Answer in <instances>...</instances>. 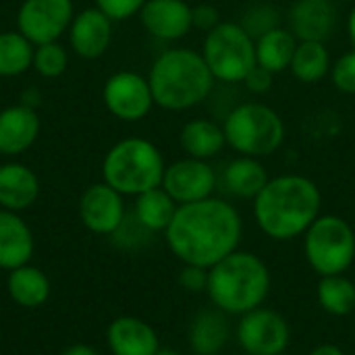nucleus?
<instances>
[{
	"mask_svg": "<svg viewBox=\"0 0 355 355\" xmlns=\"http://www.w3.org/2000/svg\"><path fill=\"white\" fill-rule=\"evenodd\" d=\"M164 239L181 264L212 268L239 250L243 218L231 202L212 196L179 206L164 231Z\"/></svg>",
	"mask_w": 355,
	"mask_h": 355,
	"instance_id": "f257e3e1",
	"label": "nucleus"
},
{
	"mask_svg": "<svg viewBox=\"0 0 355 355\" xmlns=\"http://www.w3.org/2000/svg\"><path fill=\"white\" fill-rule=\"evenodd\" d=\"M320 210L322 193L318 185L295 173L268 179L254 200L256 225L275 241L304 237L310 225L320 216Z\"/></svg>",
	"mask_w": 355,
	"mask_h": 355,
	"instance_id": "f03ea898",
	"label": "nucleus"
},
{
	"mask_svg": "<svg viewBox=\"0 0 355 355\" xmlns=\"http://www.w3.org/2000/svg\"><path fill=\"white\" fill-rule=\"evenodd\" d=\"M272 275L268 264L254 252L235 250L208 268L206 295L227 316H243L268 300Z\"/></svg>",
	"mask_w": 355,
	"mask_h": 355,
	"instance_id": "7ed1b4c3",
	"label": "nucleus"
},
{
	"mask_svg": "<svg viewBox=\"0 0 355 355\" xmlns=\"http://www.w3.org/2000/svg\"><path fill=\"white\" fill-rule=\"evenodd\" d=\"M150 87L154 104L164 110H189L214 89V75L208 69L202 52L189 48H173L162 52L150 69Z\"/></svg>",
	"mask_w": 355,
	"mask_h": 355,
	"instance_id": "20e7f679",
	"label": "nucleus"
},
{
	"mask_svg": "<svg viewBox=\"0 0 355 355\" xmlns=\"http://www.w3.org/2000/svg\"><path fill=\"white\" fill-rule=\"evenodd\" d=\"M164 158L160 150L141 137H127L114 144L102 162V177L123 196H139L162 185Z\"/></svg>",
	"mask_w": 355,
	"mask_h": 355,
	"instance_id": "39448f33",
	"label": "nucleus"
},
{
	"mask_svg": "<svg viewBox=\"0 0 355 355\" xmlns=\"http://www.w3.org/2000/svg\"><path fill=\"white\" fill-rule=\"evenodd\" d=\"M223 131L227 146L239 156L264 158L285 141V123L277 110L262 102H243L227 112Z\"/></svg>",
	"mask_w": 355,
	"mask_h": 355,
	"instance_id": "423d86ee",
	"label": "nucleus"
},
{
	"mask_svg": "<svg viewBox=\"0 0 355 355\" xmlns=\"http://www.w3.org/2000/svg\"><path fill=\"white\" fill-rule=\"evenodd\" d=\"M304 256L318 277L345 275L355 262V227L337 214H320L304 233Z\"/></svg>",
	"mask_w": 355,
	"mask_h": 355,
	"instance_id": "0eeeda50",
	"label": "nucleus"
},
{
	"mask_svg": "<svg viewBox=\"0 0 355 355\" xmlns=\"http://www.w3.org/2000/svg\"><path fill=\"white\" fill-rule=\"evenodd\" d=\"M202 56L214 79L225 83H243L248 73L258 64L256 40L233 21H223L206 33Z\"/></svg>",
	"mask_w": 355,
	"mask_h": 355,
	"instance_id": "6e6552de",
	"label": "nucleus"
},
{
	"mask_svg": "<svg viewBox=\"0 0 355 355\" xmlns=\"http://www.w3.org/2000/svg\"><path fill=\"white\" fill-rule=\"evenodd\" d=\"M235 339L245 355H279L289 349L291 324L281 312L260 306L239 316Z\"/></svg>",
	"mask_w": 355,
	"mask_h": 355,
	"instance_id": "1a4fd4ad",
	"label": "nucleus"
},
{
	"mask_svg": "<svg viewBox=\"0 0 355 355\" xmlns=\"http://www.w3.org/2000/svg\"><path fill=\"white\" fill-rule=\"evenodd\" d=\"M75 17L73 0H23L17 12V31L33 46L58 42Z\"/></svg>",
	"mask_w": 355,
	"mask_h": 355,
	"instance_id": "9d476101",
	"label": "nucleus"
},
{
	"mask_svg": "<svg viewBox=\"0 0 355 355\" xmlns=\"http://www.w3.org/2000/svg\"><path fill=\"white\" fill-rule=\"evenodd\" d=\"M102 98L108 112L127 123L141 121L154 106L150 81L133 71H119L110 75L104 83Z\"/></svg>",
	"mask_w": 355,
	"mask_h": 355,
	"instance_id": "9b49d317",
	"label": "nucleus"
},
{
	"mask_svg": "<svg viewBox=\"0 0 355 355\" xmlns=\"http://www.w3.org/2000/svg\"><path fill=\"white\" fill-rule=\"evenodd\" d=\"M218 177L208 160L183 158L164 168L162 189L179 204H193L214 196Z\"/></svg>",
	"mask_w": 355,
	"mask_h": 355,
	"instance_id": "f8f14e48",
	"label": "nucleus"
},
{
	"mask_svg": "<svg viewBox=\"0 0 355 355\" xmlns=\"http://www.w3.org/2000/svg\"><path fill=\"white\" fill-rule=\"evenodd\" d=\"M125 216L127 212L123 193L112 189L108 183H94L81 193L79 218L87 231L110 237L123 225Z\"/></svg>",
	"mask_w": 355,
	"mask_h": 355,
	"instance_id": "ddd939ff",
	"label": "nucleus"
},
{
	"mask_svg": "<svg viewBox=\"0 0 355 355\" xmlns=\"http://www.w3.org/2000/svg\"><path fill=\"white\" fill-rule=\"evenodd\" d=\"M339 23L337 2L295 0L289 10V31L297 42H327Z\"/></svg>",
	"mask_w": 355,
	"mask_h": 355,
	"instance_id": "4468645a",
	"label": "nucleus"
},
{
	"mask_svg": "<svg viewBox=\"0 0 355 355\" xmlns=\"http://www.w3.org/2000/svg\"><path fill=\"white\" fill-rule=\"evenodd\" d=\"M112 42V19L98 6L77 12L69 27V44L81 58L102 56Z\"/></svg>",
	"mask_w": 355,
	"mask_h": 355,
	"instance_id": "2eb2a0df",
	"label": "nucleus"
},
{
	"mask_svg": "<svg viewBox=\"0 0 355 355\" xmlns=\"http://www.w3.org/2000/svg\"><path fill=\"white\" fill-rule=\"evenodd\" d=\"M139 19L148 33L158 40H181L193 27L191 6L185 0H146Z\"/></svg>",
	"mask_w": 355,
	"mask_h": 355,
	"instance_id": "dca6fc26",
	"label": "nucleus"
},
{
	"mask_svg": "<svg viewBox=\"0 0 355 355\" xmlns=\"http://www.w3.org/2000/svg\"><path fill=\"white\" fill-rule=\"evenodd\" d=\"M106 345L112 355H156L158 333L137 316H119L106 329Z\"/></svg>",
	"mask_w": 355,
	"mask_h": 355,
	"instance_id": "f3484780",
	"label": "nucleus"
},
{
	"mask_svg": "<svg viewBox=\"0 0 355 355\" xmlns=\"http://www.w3.org/2000/svg\"><path fill=\"white\" fill-rule=\"evenodd\" d=\"M40 116L33 106L17 104L0 112V154L19 156L27 152L40 135Z\"/></svg>",
	"mask_w": 355,
	"mask_h": 355,
	"instance_id": "a211bd4d",
	"label": "nucleus"
},
{
	"mask_svg": "<svg viewBox=\"0 0 355 355\" xmlns=\"http://www.w3.org/2000/svg\"><path fill=\"white\" fill-rule=\"evenodd\" d=\"M35 250L33 233L29 225L19 216L0 208V270H15L23 264H29Z\"/></svg>",
	"mask_w": 355,
	"mask_h": 355,
	"instance_id": "6ab92c4d",
	"label": "nucleus"
},
{
	"mask_svg": "<svg viewBox=\"0 0 355 355\" xmlns=\"http://www.w3.org/2000/svg\"><path fill=\"white\" fill-rule=\"evenodd\" d=\"M187 341L196 355H220L231 341L229 316L214 306L198 312L189 324Z\"/></svg>",
	"mask_w": 355,
	"mask_h": 355,
	"instance_id": "aec40b11",
	"label": "nucleus"
},
{
	"mask_svg": "<svg viewBox=\"0 0 355 355\" xmlns=\"http://www.w3.org/2000/svg\"><path fill=\"white\" fill-rule=\"evenodd\" d=\"M40 196L37 175L19 162H6L0 166V208L10 212H23L35 204Z\"/></svg>",
	"mask_w": 355,
	"mask_h": 355,
	"instance_id": "412c9836",
	"label": "nucleus"
},
{
	"mask_svg": "<svg viewBox=\"0 0 355 355\" xmlns=\"http://www.w3.org/2000/svg\"><path fill=\"white\" fill-rule=\"evenodd\" d=\"M50 279L48 275L33 266V264H23L15 270L8 272L6 277V291L8 297L27 310H35L44 306L50 297Z\"/></svg>",
	"mask_w": 355,
	"mask_h": 355,
	"instance_id": "4be33fe9",
	"label": "nucleus"
},
{
	"mask_svg": "<svg viewBox=\"0 0 355 355\" xmlns=\"http://www.w3.org/2000/svg\"><path fill=\"white\" fill-rule=\"evenodd\" d=\"M268 179L270 177L260 158L252 156H239L231 160L223 171V185L227 193L239 200H256Z\"/></svg>",
	"mask_w": 355,
	"mask_h": 355,
	"instance_id": "5701e85b",
	"label": "nucleus"
},
{
	"mask_svg": "<svg viewBox=\"0 0 355 355\" xmlns=\"http://www.w3.org/2000/svg\"><path fill=\"white\" fill-rule=\"evenodd\" d=\"M179 141H181L183 152L189 158H198V160L214 158L227 146L223 127L208 119H193L185 123L181 129Z\"/></svg>",
	"mask_w": 355,
	"mask_h": 355,
	"instance_id": "b1692460",
	"label": "nucleus"
},
{
	"mask_svg": "<svg viewBox=\"0 0 355 355\" xmlns=\"http://www.w3.org/2000/svg\"><path fill=\"white\" fill-rule=\"evenodd\" d=\"M295 48H297V37L289 29L277 27L256 40V60L260 67L277 75L291 67Z\"/></svg>",
	"mask_w": 355,
	"mask_h": 355,
	"instance_id": "393cba45",
	"label": "nucleus"
},
{
	"mask_svg": "<svg viewBox=\"0 0 355 355\" xmlns=\"http://www.w3.org/2000/svg\"><path fill=\"white\" fill-rule=\"evenodd\" d=\"M179 204L160 187H154L150 191H144L135 196V208L133 216L150 231V233H164L171 225Z\"/></svg>",
	"mask_w": 355,
	"mask_h": 355,
	"instance_id": "a878e982",
	"label": "nucleus"
},
{
	"mask_svg": "<svg viewBox=\"0 0 355 355\" xmlns=\"http://www.w3.org/2000/svg\"><path fill=\"white\" fill-rule=\"evenodd\" d=\"M316 300L322 312L345 318L355 312V283L345 275L320 277L316 285Z\"/></svg>",
	"mask_w": 355,
	"mask_h": 355,
	"instance_id": "bb28decb",
	"label": "nucleus"
},
{
	"mask_svg": "<svg viewBox=\"0 0 355 355\" xmlns=\"http://www.w3.org/2000/svg\"><path fill=\"white\" fill-rule=\"evenodd\" d=\"M331 54L322 42H297L291 73L302 83H318L331 73Z\"/></svg>",
	"mask_w": 355,
	"mask_h": 355,
	"instance_id": "cd10ccee",
	"label": "nucleus"
},
{
	"mask_svg": "<svg viewBox=\"0 0 355 355\" xmlns=\"http://www.w3.org/2000/svg\"><path fill=\"white\" fill-rule=\"evenodd\" d=\"M35 46L21 31L0 33V77L23 75L33 64Z\"/></svg>",
	"mask_w": 355,
	"mask_h": 355,
	"instance_id": "c85d7f7f",
	"label": "nucleus"
},
{
	"mask_svg": "<svg viewBox=\"0 0 355 355\" xmlns=\"http://www.w3.org/2000/svg\"><path fill=\"white\" fill-rule=\"evenodd\" d=\"M239 25L254 37H262L264 33L281 27V12L277 6L268 4V2H256L250 8H245Z\"/></svg>",
	"mask_w": 355,
	"mask_h": 355,
	"instance_id": "c756f323",
	"label": "nucleus"
},
{
	"mask_svg": "<svg viewBox=\"0 0 355 355\" xmlns=\"http://www.w3.org/2000/svg\"><path fill=\"white\" fill-rule=\"evenodd\" d=\"M67 50L58 44V42H48V44H40L33 50V69L46 77V79H54L60 77L67 71Z\"/></svg>",
	"mask_w": 355,
	"mask_h": 355,
	"instance_id": "7c9ffc66",
	"label": "nucleus"
},
{
	"mask_svg": "<svg viewBox=\"0 0 355 355\" xmlns=\"http://www.w3.org/2000/svg\"><path fill=\"white\" fill-rule=\"evenodd\" d=\"M331 79L343 94H355V48L341 54L331 67Z\"/></svg>",
	"mask_w": 355,
	"mask_h": 355,
	"instance_id": "2f4dec72",
	"label": "nucleus"
},
{
	"mask_svg": "<svg viewBox=\"0 0 355 355\" xmlns=\"http://www.w3.org/2000/svg\"><path fill=\"white\" fill-rule=\"evenodd\" d=\"M179 285H181L183 291L193 293V295L206 293V289H208V268L183 264V268L179 272Z\"/></svg>",
	"mask_w": 355,
	"mask_h": 355,
	"instance_id": "473e14b6",
	"label": "nucleus"
},
{
	"mask_svg": "<svg viewBox=\"0 0 355 355\" xmlns=\"http://www.w3.org/2000/svg\"><path fill=\"white\" fill-rule=\"evenodd\" d=\"M146 0H96V6L112 21H125L141 10Z\"/></svg>",
	"mask_w": 355,
	"mask_h": 355,
	"instance_id": "72a5a7b5",
	"label": "nucleus"
},
{
	"mask_svg": "<svg viewBox=\"0 0 355 355\" xmlns=\"http://www.w3.org/2000/svg\"><path fill=\"white\" fill-rule=\"evenodd\" d=\"M191 21H193V27L202 29V31H212L220 21V15L216 10V6L212 4H198L191 8Z\"/></svg>",
	"mask_w": 355,
	"mask_h": 355,
	"instance_id": "f704fd0d",
	"label": "nucleus"
},
{
	"mask_svg": "<svg viewBox=\"0 0 355 355\" xmlns=\"http://www.w3.org/2000/svg\"><path fill=\"white\" fill-rule=\"evenodd\" d=\"M272 79H275V73H270L268 69L256 64V67L248 73V77L243 79V85H245L248 92H252V94H266V92L272 87Z\"/></svg>",
	"mask_w": 355,
	"mask_h": 355,
	"instance_id": "c9c22d12",
	"label": "nucleus"
},
{
	"mask_svg": "<svg viewBox=\"0 0 355 355\" xmlns=\"http://www.w3.org/2000/svg\"><path fill=\"white\" fill-rule=\"evenodd\" d=\"M308 355H345V352L335 343H318Z\"/></svg>",
	"mask_w": 355,
	"mask_h": 355,
	"instance_id": "e433bc0d",
	"label": "nucleus"
},
{
	"mask_svg": "<svg viewBox=\"0 0 355 355\" xmlns=\"http://www.w3.org/2000/svg\"><path fill=\"white\" fill-rule=\"evenodd\" d=\"M62 355H100L92 345H83V343H77V345H71L69 349H64Z\"/></svg>",
	"mask_w": 355,
	"mask_h": 355,
	"instance_id": "4c0bfd02",
	"label": "nucleus"
},
{
	"mask_svg": "<svg viewBox=\"0 0 355 355\" xmlns=\"http://www.w3.org/2000/svg\"><path fill=\"white\" fill-rule=\"evenodd\" d=\"M347 35H349V42L355 48V6L352 8L349 17H347Z\"/></svg>",
	"mask_w": 355,
	"mask_h": 355,
	"instance_id": "58836bf2",
	"label": "nucleus"
},
{
	"mask_svg": "<svg viewBox=\"0 0 355 355\" xmlns=\"http://www.w3.org/2000/svg\"><path fill=\"white\" fill-rule=\"evenodd\" d=\"M156 355H181L179 352H175V349H166V347H160Z\"/></svg>",
	"mask_w": 355,
	"mask_h": 355,
	"instance_id": "ea45409f",
	"label": "nucleus"
},
{
	"mask_svg": "<svg viewBox=\"0 0 355 355\" xmlns=\"http://www.w3.org/2000/svg\"><path fill=\"white\" fill-rule=\"evenodd\" d=\"M279 355H295V354H289V352H283V354H279Z\"/></svg>",
	"mask_w": 355,
	"mask_h": 355,
	"instance_id": "a19ab883",
	"label": "nucleus"
},
{
	"mask_svg": "<svg viewBox=\"0 0 355 355\" xmlns=\"http://www.w3.org/2000/svg\"><path fill=\"white\" fill-rule=\"evenodd\" d=\"M333 2H347V0H333Z\"/></svg>",
	"mask_w": 355,
	"mask_h": 355,
	"instance_id": "79ce46f5",
	"label": "nucleus"
},
{
	"mask_svg": "<svg viewBox=\"0 0 355 355\" xmlns=\"http://www.w3.org/2000/svg\"><path fill=\"white\" fill-rule=\"evenodd\" d=\"M354 227H355V216H354Z\"/></svg>",
	"mask_w": 355,
	"mask_h": 355,
	"instance_id": "37998d69",
	"label": "nucleus"
}]
</instances>
